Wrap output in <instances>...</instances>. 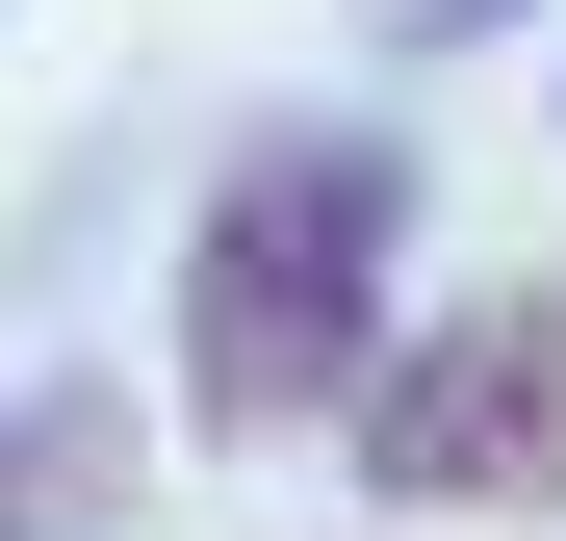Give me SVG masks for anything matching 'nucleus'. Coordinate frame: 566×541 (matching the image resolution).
<instances>
[{"instance_id": "1", "label": "nucleus", "mask_w": 566, "mask_h": 541, "mask_svg": "<svg viewBox=\"0 0 566 541\" xmlns=\"http://www.w3.org/2000/svg\"><path fill=\"white\" fill-rule=\"evenodd\" d=\"M387 284H412V155L360 104H283L207 155L180 207V413L207 438H310L387 387Z\"/></svg>"}, {"instance_id": "2", "label": "nucleus", "mask_w": 566, "mask_h": 541, "mask_svg": "<svg viewBox=\"0 0 566 541\" xmlns=\"http://www.w3.org/2000/svg\"><path fill=\"white\" fill-rule=\"evenodd\" d=\"M335 438L387 516H566V284H463L438 335H387Z\"/></svg>"}, {"instance_id": "3", "label": "nucleus", "mask_w": 566, "mask_h": 541, "mask_svg": "<svg viewBox=\"0 0 566 541\" xmlns=\"http://www.w3.org/2000/svg\"><path fill=\"white\" fill-rule=\"evenodd\" d=\"M129 516V413L104 387H27V413H0V541H104Z\"/></svg>"}, {"instance_id": "4", "label": "nucleus", "mask_w": 566, "mask_h": 541, "mask_svg": "<svg viewBox=\"0 0 566 541\" xmlns=\"http://www.w3.org/2000/svg\"><path fill=\"white\" fill-rule=\"evenodd\" d=\"M387 27H412V52H438V27H515V0H387Z\"/></svg>"}]
</instances>
